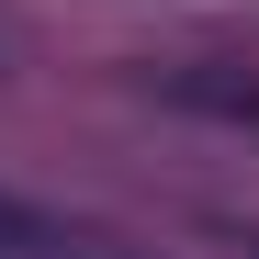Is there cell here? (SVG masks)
Listing matches in <instances>:
<instances>
[{"instance_id": "1", "label": "cell", "mask_w": 259, "mask_h": 259, "mask_svg": "<svg viewBox=\"0 0 259 259\" xmlns=\"http://www.w3.org/2000/svg\"><path fill=\"white\" fill-rule=\"evenodd\" d=\"M0 259H102L79 226H57L46 203H23V192H0Z\"/></svg>"}]
</instances>
